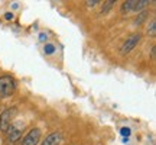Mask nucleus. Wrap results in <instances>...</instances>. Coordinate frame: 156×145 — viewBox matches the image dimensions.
Here are the masks:
<instances>
[{
    "mask_svg": "<svg viewBox=\"0 0 156 145\" xmlns=\"http://www.w3.org/2000/svg\"><path fill=\"white\" fill-rule=\"evenodd\" d=\"M16 90V80L9 76V74H3L0 76V97L7 99L10 97Z\"/></svg>",
    "mask_w": 156,
    "mask_h": 145,
    "instance_id": "1",
    "label": "nucleus"
},
{
    "mask_svg": "<svg viewBox=\"0 0 156 145\" xmlns=\"http://www.w3.org/2000/svg\"><path fill=\"white\" fill-rule=\"evenodd\" d=\"M140 39H142V35L140 34H132L130 36H127V38L124 39V42L122 44V46H120V54L126 55L129 52H132L139 45Z\"/></svg>",
    "mask_w": 156,
    "mask_h": 145,
    "instance_id": "2",
    "label": "nucleus"
},
{
    "mask_svg": "<svg viewBox=\"0 0 156 145\" xmlns=\"http://www.w3.org/2000/svg\"><path fill=\"white\" fill-rule=\"evenodd\" d=\"M16 113H17L16 107H7V109H5L2 112V115H0V131L6 134V131L12 125V121H13V117H15Z\"/></svg>",
    "mask_w": 156,
    "mask_h": 145,
    "instance_id": "3",
    "label": "nucleus"
},
{
    "mask_svg": "<svg viewBox=\"0 0 156 145\" xmlns=\"http://www.w3.org/2000/svg\"><path fill=\"white\" fill-rule=\"evenodd\" d=\"M149 5L147 0H126L123 2V12H140Z\"/></svg>",
    "mask_w": 156,
    "mask_h": 145,
    "instance_id": "4",
    "label": "nucleus"
},
{
    "mask_svg": "<svg viewBox=\"0 0 156 145\" xmlns=\"http://www.w3.org/2000/svg\"><path fill=\"white\" fill-rule=\"evenodd\" d=\"M39 141H41V129L32 128L28 134L25 135V138L22 139L20 145H38Z\"/></svg>",
    "mask_w": 156,
    "mask_h": 145,
    "instance_id": "5",
    "label": "nucleus"
},
{
    "mask_svg": "<svg viewBox=\"0 0 156 145\" xmlns=\"http://www.w3.org/2000/svg\"><path fill=\"white\" fill-rule=\"evenodd\" d=\"M6 134H7V139L10 142H17L20 139V136H22V128L19 125H13L12 123L9 126V129L6 131Z\"/></svg>",
    "mask_w": 156,
    "mask_h": 145,
    "instance_id": "6",
    "label": "nucleus"
},
{
    "mask_svg": "<svg viewBox=\"0 0 156 145\" xmlns=\"http://www.w3.org/2000/svg\"><path fill=\"white\" fill-rule=\"evenodd\" d=\"M62 141H64L62 134L58 132V131H55V132H52V134L48 135V136L41 142V145H61Z\"/></svg>",
    "mask_w": 156,
    "mask_h": 145,
    "instance_id": "7",
    "label": "nucleus"
},
{
    "mask_svg": "<svg viewBox=\"0 0 156 145\" xmlns=\"http://www.w3.org/2000/svg\"><path fill=\"white\" fill-rule=\"evenodd\" d=\"M147 34L152 35V36H155V34H156V20L155 19H152L151 25H149V28H147Z\"/></svg>",
    "mask_w": 156,
    "mask_h": 145,
    "instance_id": "8",
    "label": "nucleus"
},
{
    "mask_svg": "<svg viewBox=\"0 0 156 145\" xmlns=\"http://www.w3.org/2000/svg\"><path fill=\"white\" fill-rule=\"evenodd\" d=\"M120 134H122V136H124V139H127L130 136V134H132V131H130V128H122L120 129Z\"/></svg>",
    "mask_w": 156,
    "mask_h": 145,
    "instance_id": "9",
    "label": "nucleus"
},
{
    "mask_svg": "<svg viewBox=\"0 0 156 145\" xmlns=\"http://www.w3.org/2000/svg\"><path fill=\"white\" fill-rule=\"evenodd\" d=\"M104 5H106V6H104V9L101 10V13H106V12L108 10V9H112L113 5H114V2H113V0H110V2H106Z\"/></svg>",
    "mask_w": 156,
    "mask_h": 145,
    "instance_id": "10",
    "label": "nucleus"
},
{
    "mask_svg": "<svg viewBox=\"0 0 156 145\" xmlns=\"http://www.w3.org/2000/svg\"><path fill=\"white\" fill-rule=\"evenodd\" d=\"M54 50H55V48H54V45H46V46H45L46 54H52V52H54Z\"/></svg>",
    "mask_w": 156,
    "mask_h": 145,
    "instance_id": "11",
    "label": "nucleus"
},
{
    "mask_svg": "<svg viewBox=\"0 0 156 145\" xmlns=\"http://www.w3.org/2000/svg\"><path fill=\"white\" fill-rule=\"evenodd\" d=\"M146 17V12H142V13H139V19H136V23H140L143 19Z\"/></svg>",
    "mask_w": 156,
    "mask_h": 145,
    "instance_id": "12",
    "label": "nucleus"
},
{
    "mask_svg": "<svg viewBox=\"0 0 156 145\" xmlns=\"http://www.w3.org/2000/svg\"><path fill=\"white\" fill-rule=\"evenodd\" d=\"M85 3H87V6H90V7H94V6L98 5L100 2H98V0H93V2H85Z\"/></svg>",
    "mask_w": 156,
    "mask_h": 145,
    "instance_id": "13",
    "label": "nucleus"
},
{
    "mask_svg": "<svg viewBox=\"0 0 156 145\" xmlns=\"http://www.w3.org/2000/svg\"><path fill=\"white\" fill-rule=\"evenodd\" d=\"M5 19H6V20H12V19H13V13L7 12V13L5 15Z\"/></svg>",
    "mask_w": 156,
    "mask_h": 145,
    "instance_id": "14",
    "label": "nucleus"
},
{
    "mask_svg": "<svg viewBox=\"0 0 156 145\" xmlns=\"http://www.w3.org/2000/svg\"><path fill=\"white\" fill-rule=\"evenodd\" d=\"M39 39H41L42 42H45V41H46V35H45V34H41V35H39Z\"/></svg>",
    "mask_w": 156,
    "mask_h": 145,
    "instance_id": "15",
    "label": "nucleus"
}]
</instances>
